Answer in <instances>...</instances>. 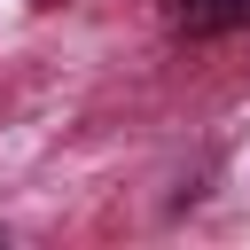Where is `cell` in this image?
<instances>
[{
	"label": "cell",
	"instance_id": "obj_1",
	"mask_svg": "<svg viewBox=\"0 0 250 250\" xmlns=\"http://www.w3.org/2000/svg\"><path fill=\"white\" fill-rule=\"evenodd\" d=\"M164 16H172V31L211 39V31H242L250 23V0H164Z\"/></svg>",
	"mask_w": 250,
	"mask_h": 250
}]
</instances>
